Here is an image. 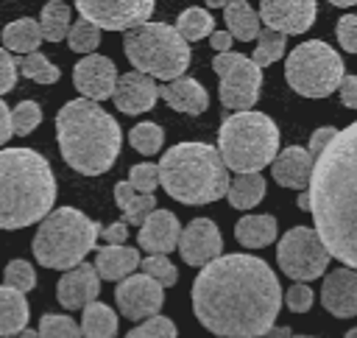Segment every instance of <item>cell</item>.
I'll list each match as a JSON object with an SVG mask.
<instances>
[{
    "mask_svg": "<svg viewBox=\"0 0 357 338\" xmlns=\"http://www.w3.org/2000/svg\"><path fill=\"white\" fill-rule=\"evenodd\" d=\"M56 137L64 162L84 176L106 173L114 165L123 142L117 120L100 103L86 98L67 101L56 112Z\"/></svg>",
    "mask_w": 357,
    "mask_h": 338,
    "instance_id": "obj_3",
    "label": "cell"
},
{
    "mask_svg": "<svg viewBox=\"0 0 357 338\" xmlns=\"http://www.w3.org/2000/svg\"><path fill=\"white\" fill-rule=\"evenodd\" d=\"M223 11H226L223 17H226V28H229V36H231V39L251 42V39L259 34V14H257L245 0L226 3Z\"/></svg>",
    "mask_w": 357,
    "mask_h": 338,
    "instance_id": "obj_30",
    "label": "cell"
},
{
    "mask_svg": "<svg viewBox=\"0 0 357 338\" xmlns=\"http://www.w3.org/2000/svg\"><path fill=\"white\" fill-rule=\"evenodd\" d=\"M218 154L226 170L259 173L279 154V126L262 112H234L220 123Z\"/></svg>",
    "mask_w": 357,
    "mask_h": 338,
    "instance_id": "obj_6",
    "label": "cell"
},
{
    "mask_svg": "<svg viewBox=\"0 0 357 338\" xmlns=\"http://www.w3.org/2000/svg\"><path fill=\"white\" fill-rule=\"evenodd\" d=\"M156 98H159V87L153 84V78H148L137 70L117 75L112 101L123 115H142L156 106Z\"/></svg>",
    "mask_w": 357,
    "mask_h": 338,
    "instance_id": "obj_17",
    "label": "cell"
},
{
    "mask_svg": "<svg viewBox=\"0 0 357 338\" xmlns=\"http://www.w3.org/2000/svg\"><path fill=\"white\" fill-rule=\"evenodd\" d=\"M139 268L162 288H173L178 282V268L167 260V254H148L145 260H139Z\"/></svg>",
    "mask_w": 357,
    "mask_h": 338,
    "instance_id": "obj_37",
    "label": "cell"
},
{
    "mask_svg": "<svg viewBox=\"0 0 357 338\" xmlns=\"http://www.w3.org/2000/svg\"><path fill=\"white\" fill-rule=\"evenodd\" d=\"M212 67L220 78V103L231 112H251L259 101L262 70L243 53H218Z\"/></svg>",
    "mask_w": 357,
    "mask_h": 338,
    "instance_id": "obj_11",
    "label": "cell"
},
{
    "mask_svg": "<svg viewBox=\"0 0 357 338\" xmlns=\"http://www.w3.org/2000/svg\"><path fill=\"white\" fill-rule=\"evenodd\" d=\"M98 293H100V277L95 271V265L89 263H81L70 271H64V277L59 279V288H56V296H59V304L67 307V310H84L89 302H98Z\"/></svg>",
    "mask_w": 357,
    "mask_h": 338,
    "instance_id": "obj_18",
    "label": "cell"
},
{
    "mask_svg": "<svg viewBox=\"0 0 357 338\" xmlns=\"http://www.w3.org/2000/svg\"><path fill=\"white\" fill-rule=\"evenodd\" d=\"M78 14L98 31H131L153 14L151 0H78Z\"/></svg>",
    "mask_w": 357,
    "mask_h": 338,
    "instance_id": "obj_12",
    "label": "cell"
},
{
    "mask_svg": "<svg viewBox=\"0 0 357 338\" xmlns=\"http://www.w3.org/2000/svg\"><path fill=\"white\" fill-rule=\"evenodd\" d=\"M296 204H298L301 210H310V193H307V190H301V193H298V198H296Z\"/></svg>",
    "mask_w": 357,
    "mask_h": 338,
    "instance_id": "obj_52",
    "label": "cell"
},
{
    "mask_svg": "<svg viewBox=\"0 0 357 338\" xmlns=\"http://www.w3.org/2000/svg\"><path fill=\"white\" fill-rule=\"evenodd\" d=\"M11 109L0 101V145H6L8 140H11Z\"/></svg>",
    "mask_w": 357,
    "mask_h": 338,
    "instance_id": "obj_49",
    "label": "cell"
},
{
    "mask_svg": "<svg viewBox=\"0 0 357 338\" xmlns=\"http://www.w3.org/2000/svg\"><path fill=\"white\" fill-rule=\"evenodd\" d=\"M17 338H39V332H36V330H28V327H25V330H22V332H20Z\"/></svg>",
    "mask_w": 357,
    "mask_h": 338,
    "instance_id": "obj_53",
    "label": "cell"
},
{
    "mask_svg": "<svg viewBox=\"0 0 357 338\" xmlns=\"http://www.w3.org/2000/svg\"><path fill=\"white\" fill-rule=\"evenodd\" d=\"M39 22V31H42V39L47 42H61L67 39V31H70V6L61 3V0H50L45 3L42 8V17L36 20Z\"/></svg>",
    "mask_w": 357,
    "mask_h": 338,
    "instance_id": "obj_31",
    "label": "cell"
},
{
    "mask_svg": "<svg viewBox=\"0 0 357 338\" xmlns=\"http://www.w3.org/2000/svg\"><path fill=\"white\" fill-rule=\"evenodd\" d=\"M17 61V70L25 75V78H31V81H36V84H56L59 81V67L45 56V53H28V56H20V59H14Z\"/></svg>",
    "mask_w": 357,
    "mask_h": 338,
    "instance_id": "obj_33",
    "label": "cell"
},
{
    "mask_svg": "<svg viewBox=\"0 0 357 338\" xmlns=\"http://www.w3.org/2000/svg\"><path fill=\"white\" fill-rule=\"evenodd\" d=\"M3 282H6L8 288L20 291V293L31 291V288L36 285V274H33V265H31L28 260H11V263L6 265V271H3Z\"/></svg>",
    "mask_w": 357,
    "mask_h": 338,
    "instance_id": "obj_41",
    "label": "cell"
},
{
    "mask_svg": "<svg viewBox=\"0 0 357 338\" xmlns=\"http://www.w3.org/2000/svg\"><path fill=\"white\" fill-rule=\"evenodd\" d=\"M126 338H178V332L167 316H153V318H145L137 327H131Z\"/></svg>",
    "mask_w": 357,
    "mask_h": 338,
    "instance_id": "obj_40",
    "label": "cell"
},
{
    "mask_svg": "<svg viewBox=\"0 0 357 338\" xmlns=\"http://www.w3.org/2000/svg\"><path fill=\"white\" fill-rule=\"evenodd\" d=\"M226 198L234 210H251L265 198V179L262 173H237L229 179Z\"/></svg>",
    "mask_w": 357,
    "mask_h": 338,
    "instance_id": "obj_28",
    "label": "cell"
},
{
    "mask_svg": "<svg viewBox=\"0 0 357 338\" xmlns=\"http://www.w3.org/2000/svg\"><path fill=\"white\" fill-rule=\"evenodd\" d=\"M139 265V251L131 246H103L95 251V271L100 279H126Z\"/></svg>",
    "mask_w": 357,
    "mask_h": 338,
    "instance_id": "obj_23",
    "label": "cell"
},
{
    "mask_svg": "<svg viewBox=\"0 0 357 338\" xmlns=\"http://www.w3.org/2000/svg\"><path fill=\"white\" fill-rule=\"evenodd\" d=\"M159 184L181 204H212L229 190V170L209 142H176L156 165Z\"/></svg>",
    "mask_w": 357,
    "mask_h": 338,
    "instance_id": "obj_5",
    "label": "cell"
},
{
    "mask_svg": "<svg viewBox=\"0 0 357 338\" xmlns=\"http://www.w3.org/2000/svg\"><path fill=\"white\" fill-rule=\"evenodd\" d=\"M100 235V223L86 218L75 207H59L56 212H47L33 235V257L45 268H61L70 271L84 263V257L95 249V240Z\"/></svg>",
    "mask_w": 357,
    "mask_h": 338,
    "instance_id": "obj_7",
    "label": "cell"
},
{
    "mask_svg": "<svg viewBox=\"0 0 357 338\" xmlns=\"http://www.w3.org/2000/svg\"><path fill=\"white\" fill-rule=\"evenodd\" d=\"M307 187L318 240L343 268L357 271V120L321 151Z\"/></svg>",
    "mask_w": 357,
    "mask_h": 338,
    "instance_id": "obj_2",
    "label": "cell"
},
{
    "mask_svg": "<svg viewBox=\"0 0 357 338\" xmlns=\"http://www.w3.org/2000/svg\"><path fill=\"white\" fill-rule=\"evenodd\" d=\"M212 47L218 50V53H229V47H231V36H229V31H212Z\"/></svg>",
    "mask_w": 357,
    "mask_h": 338,
    "instance_id": "obj_50",
    "label": "cell"
},
{
    "mask_svg": "<svg viewBox=\"0 0 357 338\" xmlns=\"http://www.w3.org/2000/svg\"><path fill=\"white\" fill-rule=\"evenodd\" d=\"M276 260H279V268L284 277H290L296 282H310V279L324 277L332 257L324 249V243L318 240L315 229L293 226L279 237Z\"/></svg>",
    "mask_w": 357,
    "mask_h": 338,
    "instance_id": "obj_10",
    "label": "cell"
},
{
    "mask_svg": "<svg viewBox=\"0 0 357 338\" xmlns=\"http://www.w3.org/2000/svg\"><path fill=\"white\" fill-rule=\"evenodd\" d=\"M81 338H114L117 335V313L103 302H89L81 316Z\"/></svg>",
    "mask_w": 357,
    "mask_h": 338,
    "instance_id": "obj_29",
    "label": "cell"
},
{
    "mask_svg": "<svg viewBox=\"0 0 357 338\" xmlns=\"http://www.w3.org/2000/svg\"><path fill=\"white\" fill-rule=\"evenodd\" d=\"M337 134V128H332V126H321V128H315L312 131V137H310V148H307V154L312 156V162L321 156V151L332 142V137Z\"/></svg>",
    "mask_w": 357,
    "mask_h": 338,
    "instance_id": "obj_46",
    "label": "cell"
},
{
    "mask_svg": "<svg viewBox=\"0 0 357 338\" xmlns=\"http://www.w3.org/2000/svg\"><path fill=\"white\" fill-rule=\"evenodd\" d=\"M28 327V302L25 293L0 285V338L20 335Z\"/></svg>",
    "mask_w": 357,
    "mask_h": 338,
    "instance_id": "obj_24",
    "label": "cell"
},
{
    "mask_svg": "<svg viewBox=\"0 0 357 338\" xmlns=\"http://www.w3.org/2000/svg\"><path fill=\"white\" fill-rule=\"evenodd\" d=\"M312 156L307 154V148L301 145H287L284 151L276 154V159L271 162V173L276 179V184L290 187V190H307L310 176H312Z\"/></svg>",
    "mask_w": 357,
    "mask_h": 338,
    "instance_id": "obj_21",
    "label": "cell"
},
{
    "mask_svg": "<svg viewBox=\"0 0 357 338\" xmlns=\"http://www.w3.org/2000/svg\"><path fill=\"white\" fill-rule=\"evenodd\" d=\"M56 201L50 162L33 148H0V229L42 221Z\"/></svg>",
    "mask_w": 357,
    "mask_h": 338,
    "instance_id": "obj_4",
    "label": "cell"
},
{
    "mask_svg": "<svg viewBox=\"0 0 357 338\" xmlns=\"http://www.w3.org/2000/svg\"><path fill=\"white\" fill-rule=\"evenodd\" d=\"M284 78L293 92L304 98H326L343 81V59L321 39H307L290 50L284 61Z\"/></svg>",
    "mask_w": 357,
    "mask_h": 338,
    "instance_id": "obj_9",
    "label": "cell"
},
{
    "mask_svg": "<svg viewBox=\"0 0 357 338\" xmlns=\"http://www.w3.org/2000/svg\"><path fill=\"white\" fill-rule=\"evenodd\" d=\"M290 338H312V335H290Z\"/></svg>",
    "mask_w": 357,
    "mask_h": 338,
    "instance_id": "obj_55",
    "label": "cell"
},
{
    "mask_svg": "<svg viewBox=\"0 0 357 338\" xmlns=\"http://www.w3.org/2000/svg\"><path fill=\"white\" fill-rule=\"evenodd\" d=\"M128 142H131V148H134L137 154L151 156V154H156V151L162 148V142H165L162 126H159V123H151V120H142V123H137V126L128 131Z\"/></svg>",
    "mask_w": 357,
    "mask_h": 338,
    "instance_id": "obj_35",
    "label": "cell"
},
{
    "mask_svg": "<svg viewBox=\"0 0 357 338\" xmlns=\"http://www.w3.org/2000/svg\"><path fill=\"white\" fill-rule=\"evenodd\" d=\"M321 304L335 318H354L357 316V271L337 268L326 274L321 285Z\"/></svg>",
    "mask_w": 357,
    "mask_h": 338,
    "instance_id": "obj_19",
    "label": "cell"
},
{
    "mask_svg": "<svg viewBox=\"0 0 357 338\" xmlns=\"http://www.w3.org/2000/svg\"><path fill=\"white\" fill-rule=\"evenodd\" d=\"M39 338H81L78 324L70 316H56V313H45L39 318Z\"/></svg>",
    "mask_w": 357,
    "mask_h": 338,
    "instance_id": "obj_39",
    "label": "cell"
},
{
    "mask_svg": "<svg viewBox=\"0 0 357 338\" xmlns=\"http://www.w3.org/2000/svg\"><path fill=\"white\" fill-rule=\"evenodd\" d=\"M73 84H75V89H78L86 101H92V103L106 101V98H112V92H114L117 67H114L112 59H106V56H100V53L84 56V59H78V64H75V70H73Z\"/></svg>",
    "mask_w": 357,
    "mask_h": 338,
    "instance_id": "obj_15",
    "label": "cell"
},
{
    "mask_svg": "<svg viewBox=\"0 0 357 338\" xmlns=\"http://www.w3.org/2000/svg\"><path fill=\"white\" fill-rule=\"evenodd\" d=\"M178 235H181V223L170 210H153L145 223L139 226V249H145L148 254H170L178 246Z\"/></svg>",
    "mask_w": 357,
    "mask_h": 338,
    "instance_id": "obj_20",
    "label": "cell"
},
{
    "mask_svg": "<svg viewBox=\"0 0 357 338\" xmlns=\"http://www.w3.org/2000/svg\"><path fill=\"white\" fill-rule=\"evenodd\" d=\"M318 6L312 0H262L259 17L276 34H304L315 22Z\"/></svg>",
    "mask_w": 357,
    "mask_h": 338,
    "instance_id": "obj_16",
    "label": "cell"
},
{
    "mask_svg": "<svg viewBox=\"0 0 357 338\" xmlns=\"http://www.w3.org/2000/svg\"><path fill=\"white\" fill-rule=\"evenodd\" d=\"M337 89H340V103L349 109H357V75H343Z\"/></svg>",
    "mask_w": 357,
    "mask_h": 338,
    "instance_id": "obj_48",
    "label": "cell"
},
{
    "mask_svg": "<svg viewBox=\"0 0 357 338\" xmlns=\"http://www.w3.org/2000/svg\"><path fill=\"white\" fill-rule=\"evenodd\" d=\"M284 304L293 310V313H307L312 307V288L304 285V282H296L287 293H284Z\"/></svg>",
    "mask_w": 357,
    "mask_h": 338,
    "instance_id": "obj_44",
    "label": "cell"
},
{
    "mask_svg": "<svg viewBox=\"0 0 357 338\" xmlns=\"http://www.w3.org/2000/svg\"><path fill=\"white\" fill-rule=\"evenodd\" d=\"M343 338H357V327H351V330H349V332H346Z\"/></svg>",
    "mask_w": 357,
    "mask_h": 338,
    "instance_id": "obj_54",
    "label": "cell"
},
{
    "mask_svg": "<svg viewBox=\"0 0 357 338\" xmlns=\"http://www.w3.org/2000/svg\"><path fill=\"white\" fill-rule=\"evenodd\" d=\"M173 28H176L178 36L190 45V42H198V39H204V36H212L215 20H212V14H206V8L192 6V8H184V11L178 14V20H176Z\"/></svg>",
    "mask_w": 357,
    "mask_h": 338,
    "instance_id": "obj_32",
    "label": "cell"
},
{
    "mask_svg": "<svg viewBox=\"0 0 357 338\" xmlns=\"http://www.w3.org/2000/svg\"><path fill=\"white\" fill-rule=\"evenodd\" d=\"M335 36L346 53H357V14H343L335 25Z\"/></svg>",
    "mask_w": 357,
    "mask_h": 338,
    "instance_id": "obj_43",
    "label": "cell"
},
{
    "mask_svg": "<svg viewBox=\"0 0 357 338\" xmlns=\"http://www.w3.org/2000/svg\"><path fill=\"white\" fill-rule=\"evenodd\" d=\"M114 302L126 318L145 321V318L159 316V307L165 302V288L159 282H153L148 274H131L117 282Z\"/></svg>",
    "mask_w": 357,
    "mask_h": 338,
    "instance_id": "obj_13",
    "label": "cell"
},
{
    "mask_svg": "<svg viewBox=\"0 0 357 338\" xmlns=\"http://www.w3.org/2000/svg\"><path fill=\"white\" fill-rule=\"evenodd\" d=\"M98 237H103L109 246H126L128 229H126V223H123V221H117V223H109V226H103Z\"/></svg>",
    "mask_w": 357,
    "mask_h": 338,
    "instance_id": "obj_47",
    "label": "cell"
},
{
    "mask_svg": "<svg viewBox=\"0 0 357 338\" xmlns=\"http://www.w3.org/2000/svg\"><path fill=\"white\" fill-rule=\"evenodd\" d=\"M279 304V279L254 254H220L192 282V313L220 338H262L276 324Z\"/></svg>",
    "mask_w": 357,
    "mask_h": 338,
    "instance_id": "obj_1",
    "label": "cell"
},
{
    "mask_svg": "<svg viewBox=\"0 0 357 338\" xmlns=\"http://www.w3.org/2000/svg\"><path fill=\"white\" fill-rule=\"evenodd\" d=\"M39 123H42V106L36 101H22V103H17L11 109V131L17 137L31 134Z\"/></svg>",
    "mask_w": 357,
    "mask_h": 338,
    "instance_id": "obj_38",
    "label": "cell"
},
{
    "mask_svg": "<svg viewBox=\"0 0 357 338\" xmlns=\"http://www.w3.org/2000/svg\"><path fill=\"white\" fill-rule=\"evenodd\" d=\"M114 201L123 210L126 223H134V226H142L145 218L156 210V196L153 193H137L128 182H117L114 184Z\"/></svg>",
    "mask_w": 357,
    "mask_h": 338,
    "instance_id": "obj_25",
    "label": "cell"
},
{
    "mask_svg": "<svg viewBox=\"0 0 357 338\" xmlns=\"http://www.w3.org/2000/svg\"><path fill=\"white\" fill-rule=\"evenodd\" d=\"M17 84V61L6 47H0V95L11 92Z\"/></svg>",
    "mask_w": 357,
    "mask_h": 338,
    "instance_id": "obj_45",
    "label": "cell"
},
{
    "mask_svg": "<svg viewBox=\"0 0 357 338\" xmlns=\"http://www.w3.org/2000/svg\"><path fill=\"white\" fill-rule=\"evenodd\" d=\"M128 184L137 193H153L159 187V170H156V165H151V162L134 165L131 168V176H128Z\"/></svg>",
    "mask_w": 357,
    "mask_h": 338,
    "instance_id": "obj_42",
    "label": "cell"
},
{
    "mask_svg": "<svg viewBox=\"0 0 357 338\" xmlns=\"http://www.w3.org/2000/svg\"><path fill=\"white\" fill-rule=\"evenodd\" d=\"M98 42H100V31H98L89 20H84V17H78V20L70 25V31H67V45H70V50H75V53L92 56V50L98 47Z\"/></svg>",
    "mask_w": 357,
    "mask_h": 338,
    "instance_id": "obj_36",
    "label": "cell"
},
{
    "mask_svg": "<svg viewBox=\"0 0 357 338\" xmlns=\"http://www.w3.org/2000/svg\"><path fill=\"white\" fill-rule=\"evenodd\" d=\"M234 237L245 249H265L276 237V218L273 215H243L234 226Z\"/></svg>",
    "mask_w": 357,
    "mask_h": 338,
    "instance_id": "obj_27",
    "label": "cell"
},
{
    "mask_svg": "<svg viewBox=\"0 0 357 338\" xmlns=\"http://www.w3.org/2000/svg\"><path fill=\"white\" fill-rule=\"evenodd\" d=\"M178 254L187 265H206L223 254V237L215 221L195 218L178 235Z\"/></svg>",
    "mask_w": 357,
    "mask_h": 338,
    "instance_id": "obj_14",
    "label": "cell"
},
{
    "mask_svg": "<svg viewBox=\"0 0 357 338\" xmlns=\"http://www.w3.org/2000/svg\"><path fill=\"white\" fill-rule=\"evenodd\" d=\"M0 36H3L6 50L22 53V56L36 53V50H39V45L45 42V39H42V31H39V22H36L33 17H22V20L8 22V25L3 28V34H0Z\"/></svg>",
    "mask_w": 357,
    "mask_h": 338,
    "instance_id": "obj_26",
    "label": "cell"
},
{
    "mask_svg": "<svg viewBox=\"0 0 357 338\" xmlns=\"http://www.w3.org/2000/svg\"><path fill=\"white\" fill-rule=\"evenodd\" d=\"M123 50L137 73L159 81H176L190 67V45L167 22H145L123 36Z\"/></svg>",
    "mask_w": 357,
    "mask_h": 338,
    "instance_id": "obj_8",
    "label": "cell"
},
{
    "mask_svg": "<svg viewBox=\"0 0 357 338\" xmlns=\"http://www.w3.org/2000/svg\"><path fill=\"white\" fill-rule=\"evenodd\" d=\"M290 335H293V330H290V327H271L262 338H290Z\"/></svg>",
    "mask_w": 357,
    "mask_h": 338,
    "instance_id": "obj_51",
    "label": "cell"
},
{
    "mask_svg": "<svg viewBox=\"0 0 357 338\" xmlns=\"http://www.w3.org/2000/svg\"><path fill=\"white\" fill-rule=\"evenodd\" d=\"M159 98L176 109V112H184V115H201L206 106H209V95L206 89L195 81V78H176V81H167L159 87Z\"/></svg>",
    "mask_w": 357,
    "mask_h": 338,
    "instance_id": "obj_22",
    "label": "cell"
},
{
    "mask_svg": "<svg viewBox=\"0 0 357 338\" xmlns=\"http://www.w3.org/2000/svg\"><path fill=\"white\" fill-rule=\"evenodd\" d=\"M284 45H287V36H282V34H276L271 28H259V34H257V50H254L251 61L262 70V67L273 64L276 59H282Z\"/></svg>",
    "mask_w": 357,
    "mask_h": 338,
    "instance_id": "obj_34",
    "label": "cell"
}]
</instances>
